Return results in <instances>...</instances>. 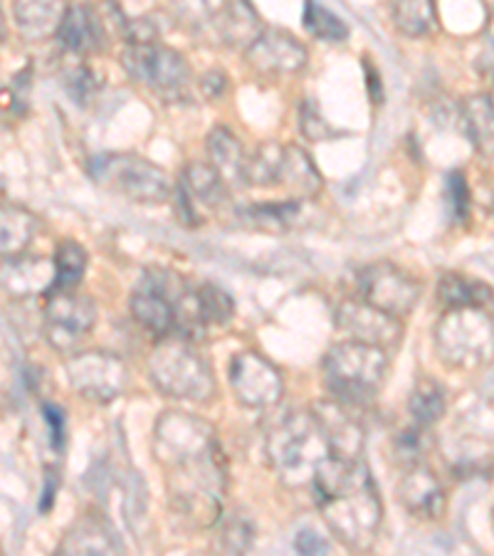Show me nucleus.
Masks as SVG:
<instances>
[{"label": "nucleus", "instance_id": "7", "mask_svg": "<svg viewBox=\"0 0 494 556\" xmlns=\"http://www.w3.org/2000/svg\"><path fill=\"white\" fill-rule=\"evenodd\" d=\"M440 362L457 371H480L494 362V319L484 307L445 309L433 329Z\"/></svg>", "mask_w": 494, "mask_h": 556}, {"label": "nucleus", "instance_id": "27", "mask_svg": "<svg viewBox=\"0 0 494 556\" xmlns=\"http://www.w3.org/2000/svg\"><path fill=\"white\" fill-rule=\"evenodd\" d=\"M38 215L15 203H3L0 211V253L3 257L23 255L38 236Z\"/></svg>", "mask_w": 494, "mask_h": 556}, {"label": "nucleus", "instance_id": "22", "mask_svg": "<svg viewBox=\"0 0 494 556\" xmlns=\"http://www.w3.org/2000/svg\"><path fill=\"white\" fill-rule=\"evenodd\" d=\"M67 8V0H15V28L25 40L42 42L48 40L50 35H58Z\"/></svg>", "mask_w": 494, "mask_h": 556}, {"label": "nucleus", "instance_id": "9", "mask_svg": "<svg viewBox=\"0 0 494 556\" xmlns=\"http://www.w3.org/2000/svg\"><path fill=\"white\" fill-rule=\"evenodd\" d=\"M122 67L134 83L166 97V100L186 94L193 77L191 65L181 52L159 40L127 45V50L122 52Z\"/></svg>", "mask_w": 494, "mask_h": 556}, {"label": "nucleus", "instance_id": "38", "mask_svg": "<svg viewBox=\"0 0 494 556\" xmlns=\"http://www.w3.org/2000/svg\"><path fill=\"white\" fill-rule=\"evenodd\" d=\"M300 127H302V134L307 137L309 141H327L334 137V129L329 127L325 116L319 114L317 104L314 102H302L300 106Z\"/></svg>", "mask_w": 494, "mask_h": 556}, {"label": "nucleus", "instance_id": "21", "mask_svg": "<svg viewBox=\"0 0 494 556\" xmlns=\"http://www.w3.org/2000/svg\"><path fill=\"white\" fill-rule=\"evenodd\" d=\"M321 174L307 151L294 147H282L280 168H277V188H284L294 201H309L321 193Z\"/></svg>", "mask_w": 494, "mask_h": 556}, {"label": "nucleus", "instance_id": "13", "mask_svg": "<svg viewBox=\"0 0 494 556\" xmlns=\"http://www.w3.org/2000/svg\"><path fill=\"white\" fill-rule=\"evenodd\" d=\"M232 396L245 408H273L282 401L284 381L277 366L257 352H240L228 366Z\"/></svg>", "mask_w": 494, "mask_h": 556}, {"label": "nucleus", "instance_id": "12", "mask_svg": "<svg viewBox=\"0 0 494 556\" xmlns=\"http://www.w3.org/2000/svg\"><path fill=\"white\" fill-rule=\"evenodd\" d=\"M356 290L358 298L398 319L408 317L423 294L418 280H413L408 273H403L393 263H385V260L366 265L358 273Z\"/></svg>", "mask_w": 494, "mask_h": 556}, {"label": "nucleus", "instance_id": "33", "mask_svg": "<svg viewBox=\"0 0 494 556\" xmlns=\"http://www.w3.org/2000/svg\"><path fill=\"white\" fill-rule=\"evenodd\" d=\"M304 28L325 42H344L349 38V25L319 0H304Z\"/></svg>", "mask_w": 494, "mask_h": 556}, {"label": "nucleus", "instance_id": "37", "mask_svg": "<svg viewBox=\"0 0 494 556\" xmlns=\"http://www.w3.org/2000/svg\"><path fill=\"white\" fill-rule=\"evenodd\" d=\"M445 193L447 203H451L453 218L463 223L467 218V213H470V186H467V178L463 172H453L447 176Z\"/></svg>", "mask_w": 494, "mask_h": 556}, {"label": "nucleus", "instance_id": "14", "mask_svg": "<svg viewBox=\"0 0 494 556\" xmlns=\"http://www.w3.org/2000/svg\"><path fill=\"white\" fill-rule=\"evenodd\" d=\"M337 329L346 339L381 346L385 352L398 349L403 339V321L362 298H349L337 307Z\"/></svg>", "mask_w": 494, "mask_h": 556}, {"label": "nucleus", "instance_id": "44", "mask_svg": "<svg viewBox=\"0 0 494 556\" xmlns=\"http://www.w3.org/2000/svg\"><path fill=\"white\" fill-rule=\"evenodd\" d=\"M364 70H366V77H368V92H371V97H373V102H381V83H379V72H376L373 67H371V62H368L366 58H364Z\"/></svg>", "mask_w": 494, "mask_h": 556}, {"label": "nucleus", "instance_id": "2", "mask_svg": "<svg viewBox=\"0 0 494 556\" xmlns=\"http://www.w3.org/2000/svg\"><path fill=\"white\" fill-rule=\"evenodd\" d=\"M309 490L327 529L341 544L354 552L371 549L383 522V505L364 457H327L314 475Z\"/></svg>", "mask_w": 494, "mask_h": 556}, {"label": "nucleus", "instance_id": "31", "mask_svg": "<svg viewBox=\"0 0 494 556\" xmlns=\"http://www.w3.org/2000/svg\"><path fill=\"white\" fill-rule=\"evenodd\" d=\"M52 263H55V282H52L50 292H72L83 282L89 257L83 245L75 243V240H65V243L58 245Z\"/></svg>", "mask_w": 494, "mask_h": 556}, {"label": "nucleus", "instance_id": "4", "mask_svg": "<svg viewBox=\"0 0 494 556\" xmlns=\"http://www.w3.org/2000/svg\"><path fill=\"white\" fill-rule=\"evenodd\" d=\"M269 468L287 488H312L319 465L331 457L329 438L314 410H287L265 430Z\"/></svg>", "mask_w": 494, "mask_h": 556}, {"label": "nucleus", "instance_id": "36", "mask_svg": "<svg viewBox=\"0 0 494 556\" xmlns=\"http://www.w3.org/2000/svg\"><path fill=\"white\" fill-rule=\"evenodd\" d=\"M430 428L426 426H413V428H406L401 430L398 435H395L393 441V453H395V460L403 463V465H418L423 463V457L428 453L430 447Z\"/></svg>", "mask_w": 494, "mask_h": 556}, {"label": "nucleus", "instance_id": "40", "mask_svg": "<svg viewBox=\"0 0 494 556\" xmlns=\"http://www.w3.org/2000/svg\"><path fill=\"white\" fill-rule=\"evenodd\" d=\"M65 89L67 94H72V100L77 104H85L87 100H92L94 92H97V79L92 75V70L89 67H75L67 72L65 77Z\"/></svg>", "mask_w": 494, "mask_h": 556}, {"label": "nucleus", "instance_id": "20", "mask_svg": "<svg viewBox=\"0 0 494 556\" xmlns=\"http://www.w3.org/2000/svg\"><path fill=\"white\" fill-rule=\"evenodd\" d=\"M55 38L62 48L75 55H94L104 42V25L94 8L85 3H69Z\"/></svg>", "mask_w": 494, "mask_h": 556}, {"label": "nucleus", "instance_id": "30", "mask_svg": "<svg viewBox=\"0 0 494 556\" xmlns=\"http://www.w3.org/2000/svg\"><path fill=\"white\" fill-rule=\"evenodd\" d=\"M447 401H445V389L430 376H420L418 383L413 386L410 399H408V410L413 420L418 426L433 428L440 418L445 416Z\"/></svg>", "mask_w": 494, "mask_h": 556}, {"label": "nucleus", "instance_id": "25", "mask_svg": "<svg viewBox=\"0 0 494 556\" xmlns=\"http://www.w3.org/2000/svg\"><path fill=\"white\" fill-rule=\"evenodd\" d=\"M178 186H181L183 191L191 195L193 203L201 205V208L218 211L220 205L228 203L230 186L223 181L218 168H215L211 161H191V164L183 168V176Z\"/></svg>", "mask_w": 494, "mask_h": 556}, {"label": "nucleus", "instance_id": "24", "mask_svg": "<svg viewBox=\"0 0 494 556\" xmlns=\"http://www.w3.org/2000/svg\"><path fill=\"white\" fill-rule=\"evenodd\" d=\"M205 149H208V161L218 168L230 188H245L248 186V159L250 154L242 149L240 139L226 127L211 129L205 137Z\"/></svg>", "mask_w": 494, "mask_h": 556}, {"label": "nucleus", "instance_id": "15", "mask_svg": "<svg viewBox=\"0 0 494 556\" xmlns=\"http://www.w3.org/2000/svg\"><path fill=\"white\" fill-rule=\"evenodd\" d=\"M245 62L259 75H294L307 67L309 52L282 28H263L245 48Z\"/></svg>", "mask_w": 494, "mask_h": 556}, {"label": "nucleus", "instance_id": "42", "mask_svg": "<svg viewBox=\"0 0 494 556\" xmlns=\"http://www.w3.org/2000/svg\"><path fill=\"white\" fill-rule=\"evenodd\" d=\"M42 414L45 420H48L52 445H55V451H62V445H65V414L58 406H52V403H45Z\"/></svg>", "mask_w": 494, "mask_h": 556}, {"label": "nucleus", "instance_id": "18", "mask_svg": "<svg viewBox=\"0 0 494 556\" xmlns=\"http://www.w3.org/2000/svg\"><path fill=\"white\" fill-rule=\"evenodd\" d=\"M60 554H122V542L110 519L97 509H89L67 529L58 546Z\"/></svg>", "mask_w": 494, "mask_h": 556}, {"label": "nucleus", "instance_id": "8", "mask_svg": "<svg viewBox=\"0 0 494 556\" xmlns=\"http://www.w3.org/2000/svg\"><path fill=\"white\" fill-rule=\"evenodd\" d=\"M89 176L106 191L139 205H161L174 199V186L164 168L137 154L92 156Z\"/></svg>", "mask_w": 494, "mask_h": 556}, {"label": "nucleus", "instance_id": "1", "mask_svg": "<svg viewBox=\"0 0 494 556\" xmlns=\"http://www.w3.org/2000/svg\"><path fill=\"white\" fill-rule=\"evenodd\" d=\"M159 468L166 475L170 507L193 527H213L223 515L228 463L208 420L186 410H166L154 426Z\"/></svg>", "mask_w": 494, "mask_h": 556}, {"label": "nucleus", "instance_id": "32", "mask_svg": "<svg viewBox=\"0 0 494 556\" xmlns=\"http://www.w3.org/2000/svg\"><path fill=\"white\" fill-rule=\"evenodd\" d=\"M395 28L408 38H423L435 25V0H391Z\"/></svg>", "mask_w": 494, "mask_h": 556}, {"label": "nucleus", "instance_id": "17", "mask_svg": "<svg viewBox=\"0 0 494 556\" xmlns=\"http://www.w3.org/2000/svg\"><path fill=\"white\" fill-rule=\"evenodd\" d=\"M314 414H317L319 424L329 438L331 455L344 457V460H358V457H364V447H366L364 428L352 416V408L334 399H329L325 403H319V406L314 408Z\"/></svg>", "mask_w": 494, "mask_h": 556}, {"label": "nucleus", "instance_id": "41", "mask_svg": "<svg viewBox=\"0 0 494 556\" xmlns=\"http://www.w3.org/2000/svg\"><path fill=\"white\" fill-rule=\"evenodd\" d=\"M294 549L300 554H329L331 544L327 536L314 532V529H302L294 540Z\"/></svg>", "mask_w": 494, "mask_h": 556}, {"label": "nucleus", "instance_id": "23", "mask_svg": "<svg viewBox=\"0 0 494 556\" xmlns=\"http://www.w3.org/2000/svg\"><path fill=\"white\" fill-rule=\"evenodd\" d=\"M55 282V263L45 257L15 255L5 257V292L13 298L48 294Z\"/></svg>", "mask_w": 494, "mask_h": 556}, {"label": "nucleus", "instance_id": "28", "mask_svg": "<svg viewBox=\"0 0 494 556\" xmlns=\"http://www.w3.org/2000/svg\"><path fill=\"white\" fill-rule=\"evenodd\" d=\"M494 300L490 285L474 280L470 275L445 273L438 280V302L445 309H463V307H487Z\"/></svg>", "mask_w": 494, "mask_h": 556}, {"label": "nucleus", "instance_id": "11", "mask_svg": "<svg viewBox=\"0 0 494 556\" xmlns=\"http://www.w3.org/2000/svg\"><path fill=\"white\" fill-rule=\"evenodd\" d=\"M65 374L72 389L83 399L94 403H110L119 399L129 386L127 364L110 352L69 354L65 362Z\"/></svg>", "mask_w": 494, "mask_h": 556}, {"label": "nucleus", "instance_id": "26", "mask_svg": "<svg viewBox=\"0 0 494 556\" xmlns=\"http://www.w3.org/2000/svg\"><path fill=\"white\" fill-rule=\"evenodd\" d=\"M170 11L193 33H215L220 38L236 0H168Z\"/></svg>", "mask_w": 494, "mask_h": 556}, {"label": "nucleus", "instance_id": "10", "mask_svg": "<svg viewBox=\"0 0 494 556\" xmlns=\"http://www.w3.org/2000/svg\"><path fill=\"white\" fill-rule=\"evenodd\" d=\"M48 307L42 317V334L60 354H72L85 342L97 325V304L87 294L50 292L45 294Z\"/></svg>", "mask_w": 494, "mask_h": 556}, {"label": "nucleus", "instance_id": "39", "mask_svg": "<svg viewBox=\"0 0 494 556\" xmlns=\"http://www.w3.org/2000/svg\"><path fill=\"white\" fill-rule=\"evenodd\" d=\"M220 540L228 552H245L250 549V544H253V527H250L245 517L232 515L226 527H223Z\"/></svg>", "mask_w": 494, "mask_h": 556}, {"label": "nucleus", "instance_id": "29", "mask_svg": "<svg viewBox=\"0 0 494 556\" xmlns=\"http://www.w3.org/2000/svg\"><path fill=\"white\" fill-rule=\"evenodd\" d=\"M463 124L482 154H494V102L487 94H474L463 104Z\"/></svg>", "mask_w": 494, "mask_h": 556}, {"label": "nucleus", "instance_id": "34", "mask_svg": "<svg viewBox=\"0 0 494 556\" xmlns=\"http://www.w3.org/2000/svg\"><path fill=\"white\" fill-rule=\"evenodd\" d=\"M282 147L275 141L259 143L248 159V186L277 188V168H280Z\"/></svg>", "mask_w": 494, "mask_h": 556}, {"label": "nucleus", "instance_id": "19", "mask_svg": "<svg viewBox=\"0 0 494 556\" xmlns=\"http://www.w3.org/2000/svg\"><path fill=\"white\" fill-rule=\"evenodd\" d=\"M236 218L242 228L282 236L307 223V205L304 201H277V203H255L236 211Z\"/></svg>", "mask_w": 494, "mask_h": 556}, {"label": "nucleus", "instance_id": "16", "mask_svg": "<svg viewBox=\"0 0 494 556\" xmlns=\"http://www.w3.org/2000/svg\"><path fill=\"white\" fill-rule=\"evenodd\" d=\"M398 502L408 509L413 517L420 519H438L445 513L447 497L443 482L438 480V475L428 468V465L418 463L403 472L395 488Z\"/></svg>", "mask_w": 494, "mask_h": 556}, {"label": "nucleus", "instance_id": "5", "mask_svg": "<svg viewBox=\"0 0 494 556\" xmlns=\"http://www.w3.org/2000/svg\"><path fill=\"white\" fill-rule=\"evenodd\" d=\"M325 386L329 399L344 403L349 408H364L379 396L389 374V352L354 339H344L327 349L321 358Z\"/></svg>", "mask_w": 494, "mask_h": 556}, {"label": "nucleus", "instance_id": "6", "mask_svg": "<svg viewBox=\"0 0 494 556\" xmlns=\"http://www.w3.org/2000/svg\"><path fill=\"white\" fill-rule=\"evenodd\" d=\"M149 379L168 399L205 403L215 396V374L195 342L181 337L156 339L149 356Z\"/></svg>", "mask_w": 494, "mask_h": 556}, {"label": "nucleus", "instance_id": "45", "mask_svg": "<svg viewBox=\"0 0 494 556\" xmlns=\"http://www.w3.org/2000/svg\"><path fill=\"white\" fill-rule=\"evenodd\" d=\"M487 3H494V0H487Z\"/></svg>", "mask_w": 494, "mask_h": 556}, {"label": "nucleus", "instance_id": "35", "mask_svg": "<svg viewBox=\"0 0 494 556\" xmlns=\"http://www.w3.org/2000/svg\"><path fill=\"white\" fill-rule=\"evenodd\" d=\"M198 304H201L203 321L211 327H226L236 314L230 294L213 282L198 285Z\"/></svg>", "mask_w": 494, "mask_h": 556}, {"label": "nucleus", "instance_id": "43", "mask_svg": "<svg viewBox=\"0 0 494 556\" xmlns=\"http://www.w3.org/2000/svg\"><path fill=\"white\" fill-rule=\"evenodd\" d=\"M201 89L205 97L218 100V97L228 89V77L223 75V72H208V75H203V79H201Z\"/></svg>", "mask_w": 494, "mask_h": 556}, {"label": "nucleus", "instance_id": "3", "mask_svg": "<svg viewBox=\"0 0 494 556\" xmlns=\"http://www.w3.org/2000/svg\"><path fill=\"white\" fill-rule=\"evenodd\" d=\"M131 317L156 339L181 337L198 342L208 325L198 304V285L168 267H149L129 300Z\"/></svg>", "mask_w": 494, "mask_h": 556}]
</instances>
